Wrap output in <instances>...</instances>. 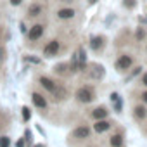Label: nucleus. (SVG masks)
Wrapping results in <instances>:
<instances>
[{"label":"nucleus","instance_id":"obj_29","mask_svg":"<svg viewBox=\"0 0 147 147\" xmlns=\"http://www.w3.org/2000/svg\"><path fill=\"white\" fill-rule=\"evenodd\" d=\"M24 59H26V61H30V62H33V64H40V59H38V57H31V55H26Z\"/></svg>","mask_w":147,"mask_h":147},{"label":"nucleus","instance_id":"obj_10","mask_svg":"<svg viewBox=\"0 0 147 147\" xmlns=\"http://www.w3.org/2000/svg\"><path fill=\"white\" fill-rule=\"evenodd\" d=\"M31 104L36 109H42V111L49 109V100L42 92H31Z\"/></svg>","mask_w":147,"mask_h":147},{"label":"nucleus","instance_id":"obj_11","mask_svg":"<svg viewBox=\"0 0 147 147\" xmlns=\"http://www.w3.org/2000/svg\"><path fill=\"white\" fill-rule=\"evenodd\" d=\"M131 116L137 121H145L147 119V104H142V102L133 104L131 106Z\"/></svg>","mask_w":147,"mask_h":147},{"label":"nucleus","instance_id":"obj_31","mask_svg":"<svg viewBox=\"0 0 147 147\" xmlns=\"http://www.w3.org/2000/svg\"><path fill=\"white\" fill-rule=\"evenodd\" d=\"M26 140H31V131L30 130H26Z\"/></svg>","mask_w":147,"mask_h":147},{"label":"nucleus","instance_id":"obj_3","mask_svg":"<svg viewBox=\"0 0 147 147\" xmlns=\"http://www.w3.org/2000/svg\"><path fill=\"white\" fill-rule=\"evenodd\" d=\"M47 33V23L38 19V21H33L28 28V33H26V43L28 45H33V43H38L43 40Z\"/></svg>","mask_w":147,"mask_h":147},{"label":"nucleus","instance_id":"obj_25","mask_svg":"<svg viewBox=\"0 0 147 147\" xmlns=\"http://www.w3.org/2000/svg\"><path fill=\"white\" fill-rule=\"evenodd\" d=\"M67 67H69V66H67L66 62L57 64V66H55V73H57V75H62V73H66V71H67Z\"/></svg>","mask_w":147,"mask_h":147},{"label":"nucleus","instance_id":"obj_13","mask_svg":"<svg viewBox=\"0 0 147 147\" xmlns=\"http://www.w3.org/2000/svg\"><path fill=\"white\" fill-rule=\"evenodd\" d=\"M109 116V109L106 107V106H97V107H94L92 111H90V118L94 119V121H97V119H106Z\"/></svg>","mask_w":147,"mask_h":147},{"label":"nucleus","instance_id":"obj_5","mask_svg":"<svg viewBox=\"0 0 147 147\" xmlns=\"http://www.w3.org/2000/svg\"><path fill=\"white\" fill-rule=\"evenodd\" d=\"M137 64V59H135V54L131 52H119L118 57L114 59V69L116 73H128L133 66Z\"/></svg>","mask_w":147,"mask_h":147},{"label":"nucleus","instance_id":"obj_26","mask_svg":"<svg viewBox=\"0 0 147 147\" xmlns=\"http://www.w3.org/2000/svg\"><path fill=\"white\" fill-rule=\"evenodd\" d=\"M21 114H23V119H24V121H30V118H31V111H30V107L24 106V107L21 109Z\"/></svg>","mask_w":147,"mask_h":147},{"label":"nucleus","instance_id":"obj_19","mask_svg":"<svg viewBox=\"0 0 147 147\" xmlns=\"http://www.w3.org/2000/svg\"><path fill=\"white\" fill-rule=\"evenodd\" d=\"M137 5H138V2L137 0H121V7L125 9V11H135L137 9Z\"/></svg>","mask_w":147,"mask_h":147},{"label":"nucleus","instance_id":"obj_9","mask_svg":"<svg viewBox=\"0 0 147 147\" xmlns=\"http://www.w3.org/2000/svg\"><path fill=\"white\" fill-rule=\"evenodd\" d=\"M106 45H107V38L104 35H92L88 38V47L92 52H100L106 49Z\"/></svg>","mask_w":147,"mask_h":147},{"label":"nucleus","instance_id":"obj_16","mask_svg":"<svg viewBox=\"0 0 147 147\" xmlns=\"http://www.w3.org/2000/svg\"><path fill=\"white\" fill-rule=\"evenodd\" d=\"M66 97H67V88H66L64 85H59V87H57V90L52 94V99H54L55 102L66 100Z\"/></svg>","mask_w":147,"mask_h":147},{"label":"nucleus","instance_id":"obj_27","mask_svg":"<svg viewBox=\"0 0 147 147\" xmlns=\"http://www.w3.org/2000/svg\"><path fill=\"white\" fill-rule=\"evenodd\" d=\"M26 23H28V21H26V19H23V21H21V23H19V31H21V33H23V35H24V36H26V33H28V28H30V26H28V24H26Z\"/></svg>","mask_w":147,"mask_h":147},{"label":"nucleus","instance_id":"obj_28","mask_svg":"<svg viewBox=\"0 0 147 147\" xmlns=\"http://www.w3.org/2000/svg\"><path fill=\"white\" fill-rule=\"evenodd\" d=\"M138 102L147 104V88H142V92L138 94Z\"/></svg>","mask_w":147,"mask_h":147},{"label":"nucleus","instance_id":"obj_12","mask_svg":"<svg viewBox=\"0 0 147 147\" xmlns=\"http://www.w3.org/2000/svg\"><path fill=\"white\" fill-rule=\"evenodd\" d=\"M73 138H78V140H85L92 135V128L88 125H78L75 130H73Z\"/></svg>","mask_w":147,"mask_h":147},{"label":"nucleus","instance_id":"obj_1","mask_svg":"<svg viewBox=\"0 0 147 147\" xmlns=\"http://www.w3.org/2000/svg\"><path fill=\"white\" fill-rule=\"evenodd\" d=\"M50 14L52 19L57 23H71L82 14V9L78 5H55L50 11Z\"/></svg>","mask_w":147,"mask_h":147},{"label":"nucleus","instance_id":"obj_32","mask_svg":"<svg viewBox=\"0 0 147 147\" xmlns=\"http://www.w3.org/2000/svg\"><path fill=\"white\" fill-rule=\"evenodd\" d=\"M144 52H145V54H147V40H145V42H144Z\"/></svg>","mask_w":147,"mask_h":147},{"label":"nucleus","instance_id":"obj_23","mask_svg":"<svg viewBox=\"0 0 147 147\" xmlns=\"http://www.w3.org/2000/svg\"><path fill=\"white\" fill-rule=\"evenodd\" d=\"M7 4L12 7V9H19L26 4V0H7Z\"/></svg>","mask_w":147,"mask_h":147},{"label":"nucleus","instance_id":"obj_21","mask_svg":"<svg viewBox=\"0 0 147 147\" xmlns=\"http://www.w3.org/2000/svg\"><path fill=\"white\" fill-rule=\"evenodd\" d=\"M137 85L142 87V88H147V69L142 71V75L138 76V83H137Z\"/></svg>","mask_w":147,"mask_h":147},{"label":"nucleus","instance_id":"obj_4","mask_svg":"<svg viewBox=\"0 0 147 147\" xmlns=\"http://www.w3.org/2000/svg\"><path fill=\"white\" fill-rule=\"evenodd\" d=\"M95 99H97V90H95V87L90 85V83H83V85H80V87L75 90V100H76L78 104L87 106V104H92Z\"/></svg>","mask_w":147,"mask_h":147},{"label":"nucleus","instance_id":"obj_17","mask_svg":"<svg viewBox=\"0 0 147 147\" xmlns=\"http://www.w3.org/2000/svg\"><path fill=\"white\" fill-rule=\"evenodd\" d=\"M109 145H111V147H123V145H125V138H123V135H121V133H114V135H111V138H109Z\"/></svg>","mask_w":147,"mask_h":147},{"label":"nucleus","instance_id":"obj_2","mask_svg":"<svg viewBox=\"0 0 147 147\" xmlns=\"http://www.w3.org/2000/svg\"><path fill=\"white\" fill-rule=\"evenodd\" d=\"M45 14H47V2L45 0H30L26 4V9H24V19L26 21H30V23L38 21Z\"/></svg>","mask_w":147,"mask_h":147},{"label":"nucleus","instance_id":"obj_6","mask_svg":"<svg viewBox=\"0 0 147 147\" xmlns=\"http://www.w3.org/2000/svg\"><path fill=\"white\" fill-rule=\"evenodd\" d=\"M61 52H62V40H61L59 36L49 38V40L43 43V47H42V55H43L45 59H54V57H57Z\"/></svg>","mask_w":147,"mask_h":147},{"label":"nucleus","instance_id":"obj_15","mask_svg":"<svg viewBox=\"0 0 147 147\" xmlns=\"http://www.w3.org/2000/svg\"><path fill=\"white\" fill-rule=\"evenodd\" d=\"M133 40H135L137 43H144V42L147 40V28H144V26H137L135 31H133Z\"/></svg>","mask_w":147,"mask_h":147},{"label":"nucleus","instance_id":"obj_22","mask_svg":"<svg viewBox=\"0 0 147 147\" xmlns=\"http://www.w3.org/2000/svg\"><path fill=\"white\" fill-rule=\"evenodd\" d=\"M55 5H78V0H52Z\"/></svg>","mask_w":147,"mask_h":147},{"label":"nucleus","instance_id":"obj_33","mask_svg":"<svg viewBox=\"0 0 147 147\" xmlns=\"http://www.w3.org/2000/svg\"><path fill=\"white\" fill-rule=\"evenodd\" d=\"M94 4H97V0H88V5H94Z\"/></svg>","mask_w":147,"mask_h":147},{"label":"nucleus","instance_id":"obj_8","mask_svg":"<svg viewBox=\"0 0 147 147\" xmlns=\"http://www.w3.org/2000/svg\"><path fill=\"white\" fill-rule=\"evenodd\" d=\"M85 73H87L88 80H92V82H99V80H102V78H104V73H106V69H104L100 64H95V62H92L90 66H87Z\"/></svg>","mask_w":147,"mask_h":147},{"label":"nucleus","instance_id":"obj_34","mask_svg":"<svg viewBox=\"0 0 147 147\" xmlns=\"http://www.w3.org/2000/svg\"><path fill=\"white\" fill-rule=\"evenodd\" d=\"M36 147H43V145H36Z\"/></svg>","mask_w":147,"mask_h":147},{"label":"nucleus","instance_id":"obj_7","mask_svg":"<svg viewBox=\"0 0 147 147\" xmlns=\"http://www.w3.org/2000/svg\"><path fill=\"white\" fill-rule=\"evenodd\" d=\"M36 83H38L49 95H52V94L57 90V87H59V83H57L52 76H49V75H40V76L36 78Z\"/></svg>","mask_w":147,"mask_h":147},{"label":"nucleus","instance_id":"obj_30","mask_svg":"<svg viewBox=\"0 0 147 147\" xmlns=\"http://www.w3.org/2000/svg\"><path fill=\"white\" fill-rule=\"evenodd\" d=\"M24 145H26V142H24V140H23V138H21V140H18V142H16V147H24Z\"/></svg>","mask_w":147,"mask_h":147},{"label":"nucleus","instance_id":"obj_35","mask_svg":"<svg viewBox=\"0 0 147 147\" xmlns=\"http://www.w3.org/2000/svg\"><path fill=\"white\" fill-rule=\"evenodd\" d=\"M0 33H2V31H0Z\"/></svg>","mask_w":147,"mask_h":147},{"label":"nucleus","instance_id":"obj_18","mask_svg":"<svg viewBox=\"0 0 147 147\" xmlns=\"http://www.w3.org/2000/svg\"><path fill=\"white\" fill-rule=\"evenodd\" d=\"M142 71H144V67H142V66H138V64H135V66H133V67L128 71L130 75L126 76V82H128V80H131V78H137V76H140V75H142Z\"/></svg>","mask_w":147,"mask_h":147},{"label":"nucleus","instance_id":"obj_24","mask_svg":"<svg viewBox=\"0 0 147 147\" xmlns=\"http://www.w3.org/2000/svg\"><path fill=\"white\" fill-rule=\"evenodd\" d=\"M0 147H11V138L7 135H0Z\"/></svg>","mask_w":147,"mask_h":147},{"label":"nucleus","instance_id":"obj_20","mask_svg":"<svg viewBox=\"0 0 147 147\" xmlns=\"http://www.w3.org/2000/svg\"><path fill=\"white\" fill-rule=\"evenodd\" d=\"M111 100L114 102V111H116V113H121V109H123V102H121V99H119V95H118L116 92L111 94Z\"/></svg>","mask_w":147,"mask_h":147},{"label":"nucleus","instance_id":"obj_14","mask_svg":"<svg viewBox=\"0 0 147 147\" xmlns=\"http://www.w3.org/2000/svg\"><path fill=\"white\" fill-rule=\"evenodd\" d=\"M111 126H113V121H109L107 118H106V119H97V121H94V125H92V128H94L95 133H104V131L111 130Z\"/></svg>","mask_w":147,"mask_h":147}]
</instances>
